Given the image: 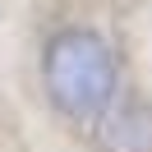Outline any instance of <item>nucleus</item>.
Returning <instances> with one entry per match:
<instances>
[{
	"instance_id": "obj_1",
	"label": "nucleus",
	"mask_w": 152,
	"mask_h": 152,
	"mask_svg": "<svg viewBox=\"0 0 152 152\" xmlns=\"http://www.w3.org/2000/svg\"><path fill=\"white\" fill-rule=\"evenodd\" d=\"M37 88L46 111L88 138V129L124 92L120 56L92 23H56L37 46Z\"/></svg>"
},
{
	"instance_id": "obj_2",
	"label": "nucleus",
	"mask_w": 152,
	"mask_h": 152,
	"mask_svg": "<svg viewBox=\"0 0 152 152\" xmlns=\"http://www.w3.org/2000/svg\"><path fill=\"white\" fill-rule=\"evenodd\" d=\"M97 152H152V102L138 92H120L115 106L88 129Z\"/></svg>"
}]
</instances>
